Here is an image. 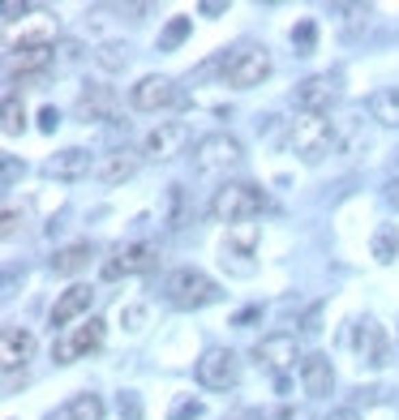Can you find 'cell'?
I'll use <instances>...</instances> for the list:
<instances>
[{
  "label": "cell",
  "mask_w": 399,
  "mask_h": 420,
  "mask_svg": "<svg viewBox=\"0 0 399 420\" xmlns=\"http://www.w3.org/2000/svg\"><path fill=\"white\" fill-rule=\"evenodd\" d=\"M164 300L181 313H194L202 304L219 300V283L198 266H177V270H168V279H164Z\"/></svg>",
  "instance_id": "1"
},
{
  "label": "cell",
  "mask_w": 399,
  "mask_h": 420,
  "mask_svg": "<svg viewBox=\"0 0 399 420\" xmlns=\"http://www.w3.org/2000/svg\"><path fill=\"white\" fill-rule=\"evenodd\" d=\"M223 86L232 90H253L270 77V52L262 43H236L232 52H223Z\"/></svg>",
  "instance_id": "2"
},
{
  "label": "cell",
  "mask_w": 399,
  "mask_h": 420,
  "mask_svg": "<svg viewBox=\"0 0 399 420\" xmlns=\"http://www.w3.org/2000/svg\"><path fill=\"white\" fill-rule=\"evenodd\" d=\"M262 210H266V193L258 185H249V181H232L211 198V215L219 223H228V228L249 223L253 215H262Z\"/></svg>",
  "instance_id": "3"
},
{
  "label": "cell",
  "mask_w": 399,
  "mask_h": 420,
  "mask_svg": "<svg viewBox=\"0 0 399 420\" xmlns=\"http://www.w3.org/2000/svg\"><path fill=\"white\" fill-rule=\"evenodd\" d=\"M335 142H339V133H335V120H326V116H300L288 133V146L300 163H322L335 150Z\"/></svg>",
  "instance_id": "4"
},
{
  "label": "cell",
  "mask_w": 399,
  "mask_h": 420,
  "mask_svg": "<svg viewBox=\"0 0 399 420\" xmlns=\"http://www.w3.org/2000/svg\"><path fill=\"white\" fill-rule=\"evenodd\" d=\"M241 142H236L232 133H206L194 142V172L198 176H219V172H232L241 168Z\"/></svg>",
  "instance_id": "5"
},
{
  "label": "cell",
  "mask_w": 399,
  "mask_h": 420,
  "mask_svg": "<svg viewBox=\"0 0 399 420\" xmlns=\"http://www.w3.org/2000/svg\"><path fill=\"white\" fill-rule=\"evenodd\" d=\"M103 334H107V326H103L99 317L77 321V326L60 330V334L52 339V360H56V365H73V360L90 356V352H99V347H103Z\"/></svg>",
  "instance_id": "6"
},
{
  "label": "cell",
  "mask_w": 399,
  "mask_h": 420,
  "mask_svg": "<svg viewBox=\"0 0 399 420\" xmlns=\"http://www.w3.org/2000/svg\"><path fill=\"white\" fill-rule=\"evenodd\" d=\"M155 262H159V245H155V240H129V245H116L103 257L99 274L112 283V279H129V274L151 270Z\"/></svg>",
  "instance_id": "7"
},
{
  "label": "cell",
  "mask_w": 399,
  "mask_h": 420,
  "mask_svg": "<svg viewBox=\"0 0 399 420\" xmlns=\"http://www.w3.org/2000/svg\"><path fill=\"white\" fill-rule=\"evenodd\" d=\"M253 257H258V228H253V223H236V228H228V236H223V245H219V262L232 274H253L258 270Z\"/></svg>",
  "instance_id": "8"
},
{
  "label": "cell",
  "mask_w": 399,
  "mask_h": 420,
  "mask_svg": "<svg viewBox=\"0 0 399 420\" xmlns=\"http://www.w3.org/2000/svg\"><path fill=\"white\" fill-rule=\"evenodd\" d=\"M198 382L206 391H228L241 382V356L232 347H206L198 360Z\"/></svg>",
  "instance_id": "9"
},
{
  "label": "cell",
  "mask_w": 399,
  "mask_h": 420,
  "mask_svg": "<svg viewBox=\"0 0 399 420\" xmlns=\"http://www.w3.org/2000/svg\"><path fill=\"white\" fill-rule=\"evenodd\" d=\"M253 360H258L262 369H270V373H288V369H296V360H305L300 356V343H296V334L288 330H275V334H266L253 343Z\"/></svg>",
  "instance_id": "10"
},
{
  "label": "cell",
  "mask_w": 399,
  "mask_h": 420,
  "mask_svg": "<svg viewBox=\"0 0 399 420\" xmlns=\"http://www.w3.org/2000/svg\"><path fill=\"white\" fill-rule=\"evenodd\" d=\"M335 99H339V77L335 73H313L292 90V107H300L305 116H326Z\"/></svg>",
  "instance_id": "11"
},
{
  "label": "cell",
  "mask_w": 399,
  "mask_h": 420,
  "mask_svg": "<svg viewBox=\"0 0 399 420\" xmlns=\"http://www.w3.org/2000/svg\"><path fill=\"white\" fill-rule=\"evenodd\" d=\"M189 146V124L185 120H159L146 137H142V155L155 163H172L181 150Z\"/></svg>",
  "instance_id": "12"
},
{
  "label": "cell",
  "mask_w": 399,
  "mask_h": 420,
  "mask_svg": "<svg viewBox=\"0 0 399 420\" xmlns=\"http://www.w3.org/2000/svg\"><path fill=\"white\" fill-rule=\"evenodd\" d=\"M56 35H52V26H43V30H30V35H22L18 43H13V64H18L22 73H35V69H47L56 56Z\"/></svg>",
  "instance_id": "13"
},
{
  "label": "cell",
  "mask_w": 399,
  "mask_h": 420,
  "mask_svg": "<svg viewBox=\"0 0 399 420\" xmlns=\"http://www.w3.org/2000/svg\"><path fill=\"white\" fill-rule=\"evenodd\" d=\"M352 343H357V356H361L365 369H382L391 360V339H387V330H382V321H374V317H365L357 326Z\"/></svg>",
  "instance_id": "14"
},
{
  "label": "cell",
  "mask_w": 399,
  "mask_h": 420,
  "mask_svg": "<svg viewBox=\"0 0 399 420\" xmlns=\"http://www.w3.org/2000/svg\"><path fill=\"white\" fill-rule=\"evenodd\" d=\"M94 163L99 159H90L86 146H65L43 163V176H52V181H82V176H94Z\"/></svg>",
  "instance_id": "15"
},
{
  "label": "cell",
  "mask_w": 399,
  "mask_h": 420,
  "mask_svg": "<svg viewBox=\"0 0 399 420\" xmlns=\"http://www.w3.org/2000/svg\"><path fill=\"white\" fill-rule=\"evenodd\" d=\"M142 159H146V155L133 150V146L107 150V155H99V163H94V181H99V185H125L142 168Z\"/></svg>",
  "instance_id": "16"
},
{
  "label": "cell",
  "mask_w": 399,
  "mask_h": 420,
  "mask_svg": "<svg viewBox=\"0 0 399 420\" xmlns=\"http://www.w3.org/2000/svg\"><path fill=\"white\" fill-rule=\"evenodd\" d=\"M90 304H94V292H90L86 283H73V287H65V292L56 296L47 321H52V330H69L82 313H90Z\"/></svg>",
  "instance_id": "17"
},
{
  "label": "cell",
  "mask_w": 399,
  "mask_h": 420,
  "mask_svg": "<svg viewBox=\"0 0 399 420\" xmlns=\"http://www.w3.org/2000/svg\"><path fill=\"white\" fill-rule=\"evenodd\" d=\"M116 90L112 86H86L82 94H77V103H73V116L82 120V124H103L116 116Z\"/></svg>",
  "instance_id": "18"
},
{
  "label": "cell",
  "mask_w": 399,
  "mask_h": 420,
  "mask_svg": "<svg viewBox=\"0 0 399 420\" xmlns=\"http://www.w3.org/2000/svg\"><path fill=\"white\" fill-rule=\"evenodd\" d=\"M172 99H177V82L164 73H151V77H142V82L129 90V103L138 111H159V107H168Z\"/></svg>",
  "instance_id": "19"
},
{
  "label": "cell",
  "mask_w": 399,
  "mask_h": 420,
  "mask_svg": "<svg viewBox=\"0 0 399 420\" xmlns=\"http://www.w3.org/2000/svg\"><path fill=\"white\" fill-rule=\"evenodd\" d=\"M300 386H305L309 399H326L335 391V369H331V360L322 352H313V356L300 360Z\"/></svg>",
  "instance_id": "20"
},
{
  "label": "cell",
  "mask_w": 399,
  "mask_h": 420,
  "mask_svg": "<svg viewBox=\"0 0 399 420\" xmlns=\"http://www.w3.org/2000/svg\"><path fill=\"white\" fill-rule=\"evenodd\" d=\"M30 356H35V334H30L26 326H5V339H0V360H5V373L9 369L26 365Z\"/></svg>",
  "instance_id": "21"
},
{
  "label": "cell",
  "mask_w": 399,
  "mask_h": 420,
  "mask_svg": "<svg viewBox=\"0 0 399 420\" xmlns=\"http://www.w3.org/2000/svg\"><path fill=\"white\" fill-rule=\"evenodd\" d=\"M90 257H94V245L90 240H82V245H65V249H56L52 253V274H77V270H86L90 266Z\"/></svg>",
  "instance_id": "22"
},
{
  "label": "cell",
  "mask_w": 399,
  "mask_h": 420,
  "mask_svg": "<svg viewBox=\"0 0 399 420\" xmlns=\"http://www.w3.org/2000/svg\"><path fill=\"white\" fill-rule=\"evenodd\" d=\"M370 116L387 129H399V86H378L370 94Z\"/></svg>",
  "instance_id": "23"
},
{
  "label": "cell",
  "mask_w": 399,
  "mask_h": 420,
  "mask_svg": "<svg viewBox=\"0 0 399 420\" xmlns=\"http://www.w3.org/2000/svg\"><path fill=\"white\" fill-rule=\"evenodd\" d=\"M103 399L99 395H90V391H82V395H73L65 408L56 412V420H103Z\"/></svg>",
  "instance_id": "24"
},
{
  "label": "cell",
  "mask_w": 399,
  "mask_h": 420,
  "mask_svg": "<svg viewBox=\"0 0 399 420\" xmlns=\"http://www.w3.org/2000/svg\"><path fill=\"white\" fill-rule=\"evenodd\" d=\"M90 56H94V64H103L107 73H125L133 64V47L129 43H99Z\"/></svg>",
  "instance_id": "25"
},
{
  "label": "cell",
  "mask_w": 399,
  "mask_h": 420,
  "mask_svg": "<svg viewBox=\"0 0 399 420\" xmlns=\"http://www.w3.org/2000/svg\"><path fill=\"white\" fill-rule=\"evenodd\" d=\"M189 30H194V18H172L164 26V35H159V52H177V47L189 39Z\"/></svg>",
  "instance_id": "26"
},
{
  "label": "cell",
  "mask_w": 399,
  "mask_h": 420,
  "mask_svg": "<svg viewBox=\"0 0 399 420\" xmlns=\"http://www.w3.org/2000/svg\"><path fill=\"white\" fill-rule=\"evenodd\" d=\"M370 249H374V262H382V266L395 262V257H399V236H395V228H378Z\"/></svg>",
  "instance_id": "27"
},
{
  "label": "cell",
  "mask_w": 399,
  "mask_h": 420,
  "mask_svg": "<svg viewBox=\"0 0 399 420\" xmlns=\"http://www.w3.org/2000/svg\"><path fill=\"white\" fill-rule=\"evenodd\" d=\"M292 47H296V56H313V47H318V22L313 18L292 26Z\"/></svg>",
  "instance_id": "28"
},
{
  "label": "cell",
  "mask_w": 399,
  "mask_h": 420,
  "mask_svg": "<svg viewBox=\"0 0 399 420\" xmlns=\"http://www.w3.org/2000/svg\"><path fill=\"white\" fill-rule=\"evenodd\" d=\"M116 416H120V420H146L142 395H138V391H120V395H116Z\"/></svg>",
  "instance_id": "29"
},
{
  "label": "cell",
  "mask_w": 399,
  "mask_h": 420,
  "mask_svg": "<svg viewBox=\"0 0 399 420\" xmlns=\"http://www.w3.org/2000/svg\"><path fill=\"white\" fill-rule=\"evenodd\" d=\"M22 124H26V111H22V103H18V94H13V90H5V133L13 137Z\"/></svg>",
  "instance_id": "30"
},
{
  "label": "cell",
  "mask_w": 399,
  "mask_h": 420,
  "mask_svg": "<svg viewBox=\"0 0 399 420\" xmlns=\"http://www.w3.org/2000/svg\"><path fill=\"white\" fill-rule=\"evenodd\" d=\"M77 60H82V43H77V39H60L52 64H56V69H69V64H77Z\"/></svg>",
  "instance_id": "31"
},
{
  "label": "cell",
  "mask_w": 399,
  "mask_h": 420,
  "mask_svg": "<svg viewBox=\"0 0 399 420\" xmlns=\"http://www.w3.org/2000/svg\"><path fill=\"white\" fill-rule=\"evenodd\" d=\"M181 185H168V210H164V223L168 228H181Z\"/></svg>",
  "instance_id": "32"
},
{
  "label": "cell",
  "mask_w": 399,
  "mask_h": 420,
  "mask_svg": "<svg viewBox=\"0 0 399 420\" xmlns=\"http://www.w3.org/2000/svg\"><path fill=\"white\" fill-rule=\"evenodd\" d=\"M202 416V403L198 399H177L172 403V412H168V420H198Z\"/></svg>",
  "instance_id": "33"
},
{
  "label": "cell",
  "mask_w": 399,
  "mask_h": 420,
  "mask_svg": "<svg viewBox=\"0 0 399 420\" xmlns=\"http://www.w3.org/2000/svg\"><path fill=\"white\" fill-rule=\"evenodd\" d=\"M142 317H146V309H142V304H129V309H120L125 330H142Z\"/></svg>",
  "instance_id": "34"
},
{
  "label": "cell",
  "mask_w": 399,
  "mask_h": 420,
  "mask_svg": "<svg viewBox=\"0 0 399 420\" xmlns=\"http://www.w3.org/2000/svg\"><path fill=\"white\" fill-rule=\"evenodd\" d=\"M56 124H60V111L47 103V107L39 111V129H43V133H56Z\"/></svg>",
  "instance_id": "35"
},
{
  "label": "cell",
  "mask_w": 399,
  "mask_h": 420,
  "mask_svg": "<svg viewBox=\"0 0 399 420\" xmlns=\"http://www.w3.org/2000/svg\"><path fill=\"white\" fill-rule=\"evenodd\" d=\"M258 317H262V309H245V313L232 317V326H249V321H258Z\"/></svg>",
  "instance_id": "36"
},
{
  "label": "cell",
  "mask_w": 399,
  "mask_h": 420,
  "mask_svg": "<svg viewBox=\"0 0 399 420\" xmlns=\"http://www.w3.org/2000/svg\"><path fill=\"white\" fill-rule=\"evenodd\" d=\"M387 206L399 210V181H387Z\"/></svg>",
  "instance_id": "37"
},
{
  "label": "cell",
  "mask_w": 399,
  "mask_h": 420,
  "mask_svg": "<svg viewBox=\"0 0 399 420\" xmlns=\"http://www.w3.org/2000/svg\"><path fill=\"white\" fill-rule=\"evenodd\" d=\"M326 420H361V416H357V408H335Z\"/></svg>",
  "instance_id": "38"
}]
</instances>
